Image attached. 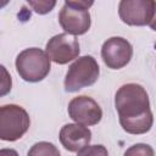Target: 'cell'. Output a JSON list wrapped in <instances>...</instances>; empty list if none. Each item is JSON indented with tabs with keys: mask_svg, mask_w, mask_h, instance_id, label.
<instances>
[{
	"mask_svg": "<svg viewBox=\"0 0 156 156\" xmlns=\"http://www.w3.org/2000/svg\"><path fill=\"white\" fill-rule=\"evenodd\" d=\"M27 156H61L58 149L49 141L35 143L28 151Z\"/></svg>",
	"mask_w": 156,
	"mask_h": 156,
	"instance_id": "obj_11",
	"label": "cell"
},
{
	"mask_svg": "<svg viewBox=\"0 0 156 156\" xmlns=\"http://www.w3.org/2000/svg\"><path fill=\"white\" fill-rule=\"evenodd\" d=\"M100 74V68L96 60L85 55L78 57L69 67L65 77V90L68 93H76L82 88L93 85Z\"/></svg>",
	"mask_w": 156,
	"mask_h": 156,
	"instance_id": "obj_4",
	"label": "cell"
},
{
	"mask_svg": "<svg viewBox=\"0 0 156 156\" xmlns=\"http://www.w3.org/2000/svg\"><path fill=\"white\" fill-rule=\"evenodd\" d=\"M155 49H156V44H155Z\"/></svg>",
	"mask_w": 156,
	"mask_h": 156,
	"instance_id": "obj_18",
	"label": "cell"
},
{
	"mask_svg": "<svg viewBox=\"0 0 156 156\" xmlns=\"http://www.w3.org/2000/svg\"><path fill=\"white\" fill-rule=\"evenodd\" d=\"M119 124L129 134H145L154 124L150 100L145 88L136 83L123 84L115 95Z\"/></svg>",
	"mask_w": 156,
	"mask_h": 156,
	"instance_id": "obj_1",
	"label": "cell"
},
{
	"mask_svg": "<svg viewBox=\"0 0 156 156\" xmlns=\"http://www.w3.org/2000/svg\"><path fill=\"white\" fill-rule=\"evenodd\" d=\"M0 156H18V154L13 149H1L0 150Z\"/></svg>",
	"mask_w": 156,
	"mask_h": 156,
	"instance_id": "obj_16",
	"label": "cell"
},
{
	"mask_svg": "<svg viewBox=\"0 0 156 156\" xmlns=\"http://www.w3.org/2000/svg\"><path fill=\"white\" fill-rule=\"evenodd\" d=\"M123 156H155V152L150 145L144 143H138L129 146L124 151Z\"/></svg>",
	"mask_w": 156,
	"mask_h": 156,
	"instance_id": "obj_12",
	"label": "cell"
},
{
	"mask_svg": "<svg viewBox=\"0 0 156 156\" xmlns=\"http://www.w3.org/2000/svg\"><path fill=\"white\" fill-rule=\"evenodd\" d=\"M16 71L20 77L29 83L43 80L51 69V60L39 48H28L16 57Z\"/></svg>",
	"mask_w": 156,
	"mask_h": 156,
	"instance_id": "obj_2",
	"label": "cell"
},
{
	"mask_svg": "<svg viewBox=\"0 0 156 156\" xmlns=\"http://www.w3.org/2000/svg\"><path fill=\"white\" fill-rule=\"evenodd\" d=\"M133 56L132 44L122 37H111L101 46L104 63L111 69H119L127 66Z\"/></svg>",
	"mask_w": 156,
	"mask_h": 156,
	"instance_id": "obj_8",
	"label": "cell"
},
{
	"mask_svg": "<svg viewBox=\"0 0 156 156\" xmlns=\"http://www.w3.org/2000/svg\"><path fill=\"white\" fill-rule=\"evenodd\" d=\"M1 72H2V79H1V93L0 94L5 95L11 90L12 82H11V77L9 76V73L4 66H1Z\"/></svg>",
	"mask_w": 156,
	"mask_h": 156,
	"instance_id": "obj_15",
	"label": "cell"
},
{
	"mask_svg": "<svg viewBox=\"0 0 156 156\" xmlns=\"http://www.w3.org/2000/svg\"><path fill=\"white\" fill-rule=\"evenodd\" d=\"M93 1L85 0H68L58 12V23L65 33L77 37L85 34L91 24L89 7Z\"/></svg>",
	"mask_w": 156,
	"mask_h": 156,
	"instance_id": "obj_3",
	"label": "cell"
},
{
	"mask_svg": "<svg viewBox=\"0 0 156 156\" xmlns=\"http://www.w3.org/2000/svg\"><path fill=\"white\" fill-rule=\"evenodd\" d=\"M30 126L28 112L18 105L9 104L0 107V139L16 141L22 138Z\"/></svg>",
	"mask_w": 156,
	"mask_h": 156,
	"instance_id": "obj_5",
	"label": "cell"
},
{
	"mask_svg": "<svg viewBox=\"0 0 156 156\" xmlns=\"http://www.w3.org/2000/svg\"><path fill=\"white\" fill-rule=\"evenodd\" d=\"M49 58L57 65H66L79 56L80 49L78 39L67 33H60L49 39L45 46Z\"/></svg>",
	"mask_w": 156,
	"mask_h": 156,
	"instance_id": "obj_6",
	"label": "cell"
},
{
	"mask_svg": "<svg viewBox=\"0 0 156 156\" xmlns=\"http://www.w3.org/2000/svg\"><path fill=\"white\" fill-rule=\"evenodd\" d=\"M77 156H108V151L101 144L87 145L85 147H83L77 152Z\"/></svg>",
	"mask_w": 156,
	"mask_h": 156,
	"instance_id": "obj_14",
	"label": "cell"
},
{
	"mask_svg": "<svg viewBox=\"0 0 156 156\" xmlns=\"http://www.w3.org/2000/svg\"><path fill=\"white\" fill-rule=\"evenodd\" d=\"M155 11L152 0H122L118 4V15L123 23L128 26L150 24Z\"/></svg>",
	"mask_w": 156,
	"mask_h": 156,
	"instance_id": "obj_7",
	"label": "cell"
},
{
	"mask_svg": "<svg viewBox=\"0 0 156 156\" xmlns=\"http://www.w3.org/2000/svg\"><path fill=\"white\" fill-rule=\"evenodd\" d=\"M37 13L46 15L49 13L56 5V1H48V0H29L27 2Z\"/></svg>",
	"mask_w": 156,
	"mask_h": 156,
	"instance_id": "obj_13",
	"label": "cell"
},
{
	"mask_svg": "<svg viewBox=\"0 0 156 156\" xmlns=\"http://www.w3.org/2000/svg\"><path fill=\"white\" fill-rule=\"evenodd\" d=\"M68 115L78 124L95 126L102 118V110L100 105L90 96L80 95L73 98L68 104Z\"/></svg>",
	"mask_w": 156,
	"mask_h": 156,
	"instance_id": "obj_9",
	"label": "cell"
},
{
	"mask_svg": "<svg viewBox=\"0 0 156 156\" xmlns=\"http://www.w3.org/2000/svg\"><path fill=\"white\" fill-rule=\"evenodd\" d=\"M150 28L152 29V30H155L156 32V1H155V11H154V16H152V20H151V22H150Z\"/></svg>",
	"mask_w": 156,
	"mask_h": 156,
	"instance_id": "obj_17",
	"label": "cell"
},
{
	"mask_svg": "<svg viewBox=\"0 0 156 156\" xmlns=\"http://www.w3.org/2000/svg\"><path fill=\"white\" fill-rule=\"evenodd\" d=\"M58 138L66 150L71 152H78L89 145L91 140V132L85 126L78 123H68L61 128Z\"/></svg>",
	"mask_w": 156,
	"mask_h": 156,
	"instance_id": "obj_10",
	"label": "cell"
}]
</instances>
